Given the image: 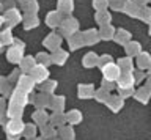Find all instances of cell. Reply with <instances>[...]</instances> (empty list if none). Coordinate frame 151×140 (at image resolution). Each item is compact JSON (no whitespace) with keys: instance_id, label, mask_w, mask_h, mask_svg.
Wrapping results in <instances>:
<instances>
[{"instance_id":"obj_1","label":"cell","mask_w":151,"mask_h":140,"mask_svg":"<svg viewBox=\"0 0 151 140\" xmlns=\"http://www.w3.org/2000/svg\"><path fill=\"white\" fill-rule=\"evenodd\" d=\"M104 76H106V79H109V80H113V79H116L120 76V69H118V66H115V65H107V66L104 68Z\"/></svg>"}]
</instances>
